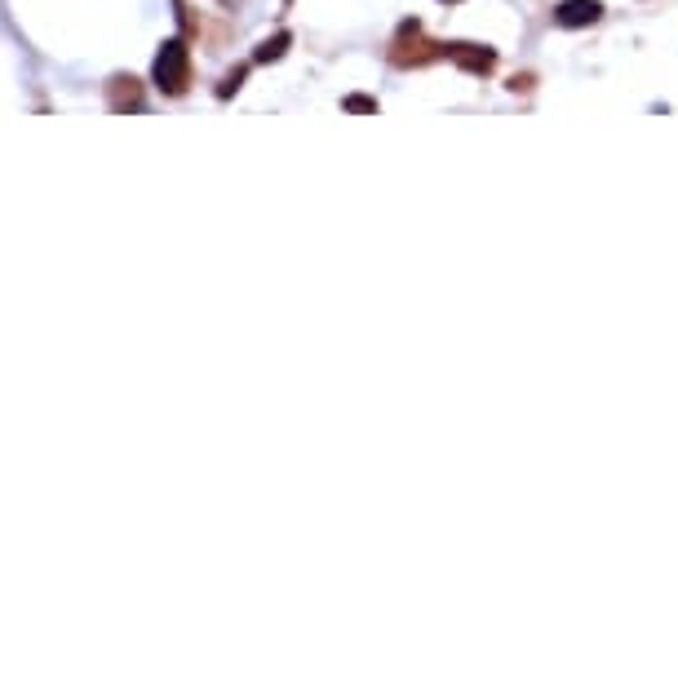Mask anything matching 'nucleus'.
<instances>
[{
	"instance_id": "8",
	"label": "nucleus",
	"mask_w": 678,
	"mask_h": 678,
	"mask_svg": "<svg viewBox=\"0 0 678 678\" xmlns=\"http://www.w3.org/2000/svg\"><path fill=\"white\" fill-rule=\"evenodd\" d=\"M240 80H244V71H231V76L222 80V89H218V94H222V98H231L235 89H240Z\"/></svg>"
},
{
	"instance_id": "9",
	"label": "nucleus",
	"mask_w": 678,
	"mask_h": 678,
	"mask_svg": "<svg viewBox=\"0 0 678 678\" xmlns=\"http://www.w3.org/2000/svg\"><path fill=\"white\" fill-rule=\"evenodd\" d=\"M222 5H231V0H222Z\"/></svg>"
},
{
	"instance_id": "7",
	"label": "nucleus",
	"mask_w": 678,
	"mask_h": 678,
	"mask_svg": "<svg viewBox=\"0 0 678 678\" xmlns=\"http://www.w3.org/2000/svg\"><path fill=\"white\" fill-rule=\"evenodd\" d=\"M346 111H359V116H373L377 102H373V98H364V94H351V98H346Z\"/></svg>"
},
{
	"instance_id": "2",
	"label": "nucleus",
	"mask_w": 678,
	"mask_h": 678,
	"mask_svg": "<svg viewBox=\"0 0 678 678\" xmlns=\"http://www.w3.org/2000/svg\"><path fill=\"white\" fill-rule=\"evenodd\" d=\"M439 54H444V45H430V40L421 36L417 23L399 27L395 45H390V63L395 67H421V63H430V58H439Z\"/></svg>"
},
{
	"instance_id": "6",
	"label": "nucleus",
	"mask_w": 678,
	"mask_h": 678,
	"mask_svg": "<svg viewBox=\"0 0 678 678\" xmlns=\"http://www.w3.org/2000/svg\"><path fill=\"white\" fill-rule=\"evenodd\" d=\"M289 45H293V36H289V32H275L271 40H262V49H258V63H280V58L289 54Z\"/></svg>"
},
{
	"instance_id": "1",
	"label": "nucleus",
	"mask_w": 678,
	"mask_h": 678,
	"mask_svg": "<svg viewBox=\"0 0 678 678\" xmlns=\"http://www.w3.org/2000/svg\"><path fill=\"white\" fill-rule=\"evenodd\" d=\"M151 80L164 98H182L191 89V49L187 40H164L160 54H156V67H151Z\"/></svg>"
},
{
	"instance_id": "5",
	"label": "nucleus",
	"mask_w": 678,
	"mask_h": 678,
	"mask_svg": "<svg viewBox=\"0 0 678 678\" xmlns=\"http://www.w3.org/2000/svg\"><path fill=\"white\" fill-rule=\"evenodd\" d=\"M107 107L111 111H142V85L133 76H111L107 80Z\"/></svg>"
},
{
	"instance_id": "4",
	"label": "nucleus",
	"mask_w": 678,
	"mask_h": 678,
	"mask_svg": "<svg viewBox=\"0 0 678 678\" xmlns=\"http://www.w3.org/2000/svg\"><path fill=\"white\" fill-rule=\"evenodd\" d=\"M444 58H452L461 71H470V76H488L492 67H497V54L492 49H479V45H444Z\"/></svg>"
},
{
	"instance_id": "3",
	"label": "nucleus",
	"mask_w": 678,
	"mask_h": 678,
	"mask_svg": "<svg viewBox=\"0 0 678 678\" xmlns=\"http://www.w3.org/2000/svg\"><path fill=\"white\" fill-rule=\"evenodd\" d=\"M599 18H603V5H599V0H559V5H554V23L568 27V32L599 23Z\"/></svg>"
}]
</instances>
